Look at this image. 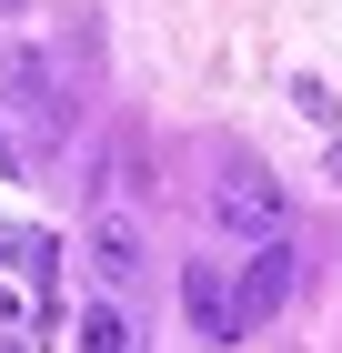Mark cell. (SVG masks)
<instances>
[{"label":"cell","instance_id":"1","mask_svg":"<svg viewBox=\"0 0 342 353\" xmlns=\"http://www.w3.org/2000/svg\"><path fill=\"white\" fill-rule=\"evenodd\" d=\"M282 182H272V172H252V162H232L222 172V182H211V222H222V232H242V243H262V232H282Z\"/></svg>","mask_w":342,"mask_h":353},{"label":"cell","instance_id":"10","mask_svg":"<svg viewBox=\"0 0 342 353\" xmlns=\"http://www.w3.org/2000/svg\"><path fill=\"white\" fill-rule=\"evenodd\" d=\"M10 10H30V0H0V21H10Z\"/></svg>","mask_w":342,"mask_h":353},{"label":"cell","instance_id":"5","mask_svg":"<svg viewBox=\"0 0 342 353\" xmlns=\"http://www.w3.org/2000/svg\"><path fill=\"white\" fill-rule=\"evenodd\" d=\"M91 272H101V283H141V272H151V252H141V232L121 212L91 222Z\"/></svg>","mask_w":342,"mask_h":353},{"label":"cell","instance_id":"9","mask_svg":"<svg viewBox=\"0 0 342 353\" xmlns=\"http://www.w3.org/2000/svg\"><path fill=\"white\" fill-rule=\"evenodd\" d=\"M322 172H332V182H342V121H332V141H322Z\"/></svg>","mask_w":342,"mask_h":353},{"label":"cell","instance_id":"6","mask_svg":"<svg viewBox=\"0 0 342 353\" xmlns=\"http://www.w3.org/2000/svg\"><path fill=\"white\" fill-rule=\"evenodd\" d=\"M0 272H21V283H51L61 272V243L41 222H0Z\"/></svg>","mask_w":342,"mask_h":353},{"label":"cell","instance_id":"7","mask_svg":"<svg viewBox=\"0 0 342 353\" xmlns=\"http://www.w3.org/2000/svg\"><path fill=\"white\" fill-rule=\"evenodd\" d=\"M81 353H141L131 313H111V303H91V313H81Z\"/></svg>","mask_w":342,"mask_h":353},{"label":"cell","instance_id":"8","mask_svg":"<svg viewBox=\"0 0 342 353\" xmlns=\"http://www.w3.org/2000/svg\"><path fill=\"white\" fill-rule=\"evenodd\" d=\"M292 101H302V111H312V121H322V132H332V121H342V101H332V81H312V71H302V81H292Z\"/></svg>","mask_w":342,"mask_h":353},{"label":"cell","instance_id":"3","mask_svg":"<svg viewBox=\"0 0 342 353\" xmlns=\"http://www.w3.org/2000/svg\"><path fill=\"white\" fill-rule=\"evenodd\" d=\"M292 283H302V252H292L282 232H262V243H252V263L232 272V293H242V313H252V333H262L272 313L292 303Z\"/></svg>","mask_w":342,"mask_h":353},{"label":"cell","instance_id":"2","mask_svg":"<svg viewBox=\"0 0 342 353\" xmlns=\"http://www.w3.org/2000/svg\"><path fill=\"white\" fill-rule=\"evenodd\" d=\"M182 313H191V333L202 343H252V313H242V293H232V272L222 263H182Z\"/></svg>","mask_w":342,"mask_h":353},{"label":"cell","instance_id":"4","mask_svg":"<svg viewBox=\"0 0 342 353\" xmlns=\"http://www.w3.org/2000/svg\"><path fill=\"white\" fill-rule=\"evenodd\" d=\"M0 111L30 121L41 141L61 132V81H51V61H41V51H0Z\"/></svg>","mask_w":342,"mask_h":353}]
</instances>
